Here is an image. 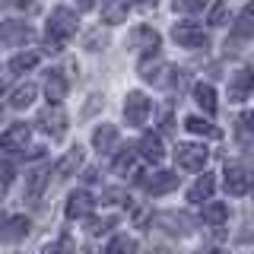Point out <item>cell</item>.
I'll list each match as a JSON object with an SVG mask.
<instances>
[{
    "label": "cell",
    "mask_w": 254,
    "mask_h": 254,
    "mask_svg": "<svg viewBox=\"0 0 254 254\" xmlns=\"http://www.w3.org/2000/svg\"><path fill=\"white\" fill-rule=\"evenodd\" d=\"M76 13L70 6H54L51 16H48V32H45V42L51 48V54L61 51V45L67 42L70 35H76Z\"/></svg>",
    "instance_id": "cell-1"
},
{
    "label": "cell",
    "mask_w": 254,
    "mask_h": 254,
    "mask_svg": "<svg viewBox=\"0 0 254 254\" xmlns=\"http://www.w3.org/2000/svg\"><path fill=\"white\" fill-rule=\"evenodd\" d=\"M206 159H210V149L203 143H178L175 146V162L185 172H200L206 165Z\"/></svg>",
    "instance_id": "cell-2"
},
{
    "label": "cell",
    "mask_w": 254,
    "mask_h": 254,
    "mask_svg": "<svg viewBox=\"0 0 254 254\" xmlns=\"http://www.w3.org/2000/svg\"><path fill=\"white\" fill-rule=\"evenodd\" d=\"M149 111H153V102H149L140 89L127 92V99H124V121H127V127H143L146 118H149Z\"/></svg>",
    "instance_id": "cell-3"
},
{
    "label": "cell",
    "mask_w": 254,
    "mask_h": 254,
    "mask_svg": "<svg viewBox=\"0 0 254 254\" xmlns=\"http://www.w3.org/2000/svg\"><path fill=\"white\" fill-rule=\"evenodd\" d=\"M35 124L42 127V133H45V137L61 140V137H64V130H67V115H64V108H61V105H48V108L38 111Z\"/></svg>",
    "instance_id": "cell-4"
},
{
    "label": "cell",
    "mask_w": 254,
    "mask_h": 254,
    "mask_svg": "<svg viewBox=\"0 0 254 254\" xmlns=\"http://www.w3.org/2000/svg\"><path fill=\"white\" fill-rule=\"evenodd\" d=\"M153 226L162 229V232H169V235H190L194 232V219H190L188 213H156Z\"/></svg>",
    "instance_id": "cell-5"
},
{
    "label": "cell",
    "mask_w": 254,
    "mask_h": 254,
    "mask_svg": "<svg viewBox=\"0 0 254 254\" xmlns=\"http://www.w3.org/2000/svg\"><path fill=\"white\" fill-rule=\"evenodd\" d=\"M172 38L185 48H206L210 45V35H206L203 26H197V22H178V26L172 29Z\"/></svg>",
    "instance_id": "cell-6"
},
{
    "label": "cell",
    "mask_w": 254,
    "mask_h": 254,
    "mask_svg": "<svg viewBox=\"0 0 254 254\" xmlns=\"http://www.w3.org/2000/svg\"><path fill=\"white\" fill-rule=\"evenodd\" d=\"M140 185L146 188V194H153V197L172 194V190L178 188V175H175V172H153V175H143Z\"/></svg>",
    "instance_id": "cell-7"
},
{
    "label": "cell",
    "mask_w": 254,
    "mask_h": 254,
    "mask_svg": "<svg viewBox=\"0 0 254 254\" xmlns=\"http://www.w3.org/2000/svg\"><path fill=\"white\" fill-rule=\"evenodd\" d=\"M29 229H32L29 216H6L3 222H0V242L16 245V242H22V238L29 235Z\"/></svg>",
    "instance_id": "cell-8"
},
{
    "label": "cell",
    "mask_w": 254,
    "mask_h": 254,
    "mask_svg": "<svg viewBox=\"0 0 254 254\" xmlns=\"http://www.w3.org/2000/svg\"><path fill=\"white\" fill-rule=\"evenodd\" d=\"M29 137H32L29 124H13L10 130H3V137H0V149H6V153H26Z\"/></svg>",
    "instance_id": "cell-9"
},
{
    "label": "cell",
    "mask_w": 254,
    "mask_h": 254,
    "mask_svg": "<svg viewBox=\"0 0 254 254\" xmlns=\"http://www.w3.org/2000/svg\"><path fill=\"white\" fill-rule=\"evenodd\" d=\"M251 89H254V70L242 67L229 76V102H245Z\"/></svg>",
    "instance_id": "cell-10"
},
{
    "label": "cell",
    "mask_w": 254,
    "mask_h": 254,
    "mask_svg": "<svg viewBox=\"0 0 254 254\" xmlns=\"http://www.w3.org/2000/svg\"><path fill=\"white\" fill-rule=\"evenodd\" d=\"M159 42H162V38H159V32H156L153 26H137V29L130 32V45L137 48L143 58L156 54V51H159Z\"/></svg>",
    "instance_id": "cell-11"
},
{
    "label": "cell",
    "mask_w": 254,
    "mask_h": 254,
    "mask_svg": "<svg viewBox=\"0 0 254 254\" xmlns=\"http://www.w3.org/2000/svg\"><path fill=\"white\" fill-rule=\"evenodd\" d=\"M83 159H86V149L83 146H70L67 153L61 156V162L54 165V175L64 181V178H73V175L83 169Z\"/></svg>",
    "instance_id": "cell-12"
},
{
    "label": "cell",
    "mask_w": 254,
    "mask_h": 254,
    "mask_svg": "<svg viewBox=\"0 0 254 254\" xmlns=\"http://www.w3.org/2000/svg\"><path fill=\"white\" fill-rule=\"evenodd\" d=\"M92 194L89 190H73V194L67 197V206H64V213H67V219H83V216H89L92 213Z\"/></svg>",
    "instance_id": "cell-13"
},
{
    "label": "cell",
    "mask_w": 254,
    "mask_h": 254,
    "mask_svg": "<svg viewBox=\"0 0 254 254\" xmlns=\"http://www.w3.org/2000/svg\"><path fill=\"white\" fill-rule=\"evenodd\" d=\"M226 190L232 197H242V194H248V188H251V175L242 169V165H226Z\"/></svg>",
    "instance_id": "cell-14"
},
{
    "label": "cell",
    "mask_w": 254,
    "mask_h": 254,
    "mask_svg": "<svg viewBox=\"0 0 254 254\" xmlns=\"http://www.w3.org/2000/svg\"><path fill=\"white\" fill-rule=\"evenodd\" d=\"M213 190H216V175L203 172L200 178H197L194 185H190L188 200H190V203H203V200H210V197H213Z\"/></svg>",
    "instance_id": "cell-15"
},
{
    "label": "cell",
    "mask_w": 254,
    "mask_h": 254,
    "mask_svg": "<svg viewBox=\"0 0 254 254\" xmlns=\"http://www.w3.org/2000/svg\"><path fill=\"white\" fill-rule=\"evenodd\" d=\"M67 89H70V83H67V76L64 73H48V79H45V95H48V102L51 105H61L64 99H67Z\"/></svg>",
    "instance_id": "cell-16"
},
{
    "label": "cell",
    "mask_w": 254,
    "mask_h": 254,
    "mask_svg": "<svg viewBox=\"0 0 254 254\" xmlns=\"http://www.w3.org/2000/svg\"><path fill=\"white\" fill-rule=\"evenodd\" d=\"M48 178H51V165H42V169L29 172V181H26V197L29 200H38V197H42Z\"/></svg>",
    "instance_id": "cell-17"
},
{
    "label": "cell",
    "mask_w": 254,
    "mask_h": 254,
    "mask_svg": "<svg viewBox=\"0 0 254 254\" xmlns=\"http://www.w3.org/2000/svg\"><path fill=\"white\" fill-rule=\"evenodd\" d=\"M92 146L99 149V153H111V149L118 146V127H111V124L95 127V133H92Z\"/></svg>",
    "instance_id": "cell-18"
},
{
    "label": "cell",
    "mask_w": 254,
    "mask_h": 254,
    "mask_svg": "<svg viewBox=\"0 0 254 254\" xmlns=\"http://www.w3.org/2000/svg\"><path fill=\"white\" fill-rule=\"evenodd\" d=\"M140 156L146 159V162H159V159L165 156L162 137H159V133H143V140H140Z\"/></svg>",
    "instance_id": "cell-19"
},
{
    "label": "cell",
    "mask_w": 254,
    "mask_h": 254,
    "mask_svg": "<svg viewBox=\"0 0 254 254\" xmlns=\"http://www.w3.org/2000/svg\"><path fill=\"white\" fill-rule=\"evenodd\" d=\"M38 61H42V54H38V51H19V54L10 61V73L22 76V73H29V70H35Z\"/></svg>",
    "instance_id": "cell-20"
},
{
    "label": "cell",
    "mask_w": 254,
    "mask_h": 254,
    "mask_svg": "<svg viewBox=\"0 0 254 254\" xmlns=\"http://www.w3.org/2000/svg\"><path fill=\"white\" fill-rule=\"evenodd\" d=\"M194 102L206 111V115H216V92H213L210 83H197L194 86Z\"/></svg>",
    "instance_id": "cell-21"
},
{
    "label": "cell",
    "mask_w": 254,
    "mask_h": 254,
    "mask_svg": "<svg viewBox=\"0 0 254 254\" xmlns=\"http://www.w3.org/2000/svg\"><path fill=\"white\" fill-rule=\"evenodd\" d=\"M185 127H188L190 133H197V137H206V140H219V137H222L219 127H213L210 121H203V118H194V115L185 118Z\"/></svg>",
    "instance_id": "cell-22"
},
{
    "label": "cell",
    "mask_w": 254,
    "mask_h": 254,
    "mask_svg": "<svg viewBox=\"0 0 254 254\" xmlns=\"http://www.w3.org/2000/svg\"><path fill=\"white\" fill-rule=\"evenodd\" d=\"M35 95H38V86L35 83H22V86H16V89H13L10 105L13 108H29L32 102H35Z\"/></svg>",
    "instance_id": "cell-23"
},
{
    "label": "cell",
    "mask_w": 254,
    "mask_h": 254,
    "mask_svg": "<svg viewBox=\"0 0 254 254\" xmlns=\"http://www.w3.org/2000/svg\"><path fill=\"white\" fill-rule=\"evenodd\" d=\"M200 219L206 222V226H222V222L229 219V206H226V203H210V200H206Z\"/></svg>",
    "instance_id": "cell-24"
},
{
    "label": "cell",
    "mask_w": 254,
    "mask_h": 254,
    "mask_svg": "<svg viewBox=\"0 0 254 254\" xmlns=\"http://www.w3.org/2000/svg\"><path fill=\"white\" fill-rule=\"evenodd\" d=\"M137 238L133 235H115L111 242L105 245V254H137Z\"/></svg>",
    "instance_id": "cell-25"
},
{
    "label": "cell",
    "mask_w": 254,
    "mask_h": 254,
    "mask_svg": "<svg viewBox=\"0 0 254 254\" xmlns=\"http://www.w3.org/2000/svg\"><path fill=\"white\" fill-rule=\"evenodd\" d=\"M232 32H235L238 38H248L251 32H254V3H248L242 13H238V19H235V29H232Z\"/></svg>",
    "instance_id": "cell-26"
},
{
    "label": "cell",
    "mask_w": 254,
    "mask_h": 254,
    "mask_svg": "<svg viewBox=\"0 0 254 254\" xmlns=\"http://www.w3.org/2000/svg\"><path fill=\"white\" fill-rule=\"evenodd\" d=\"M32 35L26 22H3L0 26V38H6V42H26V38Z\"/></svg>",
    "instance_id": "cell-27"
},
{
    "label": "cell",
    "mask_w": 254,
    "mask_h": 254,
    "mask_svg": "<svg viewBox=\"0 0 254 254\" xmlns=\"http://www.w3.org/2000/svg\"><path fill=\"white\" fill-rule=\"evenodd\" d=\"M42 254H76V245H73V238L70 235H61V238H54V242H48Z\"/></svg>",
    "instance_id": "cell-28"
},
{
    "label": "cell",
    "mask_w": 254,
    "mask_h": 254,
    "mask_svg": "<svg viewBox=\"0 0 254 254\" xmlns=\"http://www.w3.org/2000/svg\"><path fill=\"white\" fill-rule=\"evenodd\" d=\"M229 22V0H216V3L210 6V16H206V26H226Z\"/></svg>",
    "instance_id": "cell-29"
},
{
    "label": "cell",
    "mask_w": 254,
    "mask_h": 254,
    "mask_svg": "<svg viewBox=\"0 0 254 254\" xmlns=\"http://www.w3.org/2000/svg\"><path fill=\"white\" fill-rule=\"evenodd\" d=\"M133 169H137V153H133V149H124V153H118V159H115V172H118V175H130Z\"/></svg>",
    "instance_id": "cell-30"
},
{
    "label": "cell",
    "mask_w": 254,
    "mask_h": 254,
    "mask_svg": "<svg viewBox=\"0 0 254 254\" xmlns=\"http://www.w3.org/2000/svg\"><path fill=\"white\" fill-rule=\"evenodd\" d=\"M203 3L206 0H172L175 13H197V10H203Z\"/></svg>",
    "instance_id": "cell-31"
},
{
    "label": "cell",
    "mask_w": 254,
    "mask_h": 254,
    "mask_svg": "<svg viewBox=\"0 0 254 254\" xmlns=\"http://www.w3.org/2000/svg\"><path fill=\"white\" fill-rule=\"evenodd\" d=\"M108 226H115V216H102V219H89V235H102V232H108Z\"/></svg>",
    "instance_id": "cell-32"
},
{
    "label": "cell",
    "mask_w": 254,
    "mask_h": 254,
    "mask_svg": "<svg viewBox=\"0 0 254 254\" xmlns=\"http://www.w3.org/2000/svg\"><path fill=\"white\" fill-rule=\"evenodd\" d=\"M102 200H108V203H130V197H127V190H105V194H102Z\"/></svg>",
    "instance_id": "cell-33"
},
{
    "label": "cell",
    "mask_w": 254,
    "mask_h": 254,
    "mask_svg": "<svg viewBox=\"0 0 254 254\" xmlns=\"http://www.w3.org/2000/svg\"><path fill=\"white\" fill-rule=\"evenodd\" d=\"M10 185H13V169L10 165H0V194H3Z\"/></svg>",
    "instance_id": "cell-34"
},
{
    "label": "cell",
    "mask_w": 254,
    "mask_h": 254,
    "mask_svg": "<svg viewBox=\"0 0 254 254\" xmlns=\"http://www.w3.org/2000/svg\"><path fill=\"white\" fill-rule=\"evenodd\" d=\"M76 6H79V10H92V6H95V0H79Z\"/></svg>",
    "instance_id": "cell-35"
},
{
    "label": "cell",
    "mask_w": 254,
    "mask_h": 254,
    "mask_svg": "<svg viewBox=\"0 0 254 254\" xmlns=\"http://www.w3.org/2000/svg\"><path fill=\"white\" fill-rule=\"evenodd\" d=\"M6 92V83H3V79H0V95H3Z\"/></svg>",
    "instance_id": "cell-36"
},
{
    "label": "cell",
    "mask_w": 254,
    "mask_h": 254,
    "mask_svg": "<svg viewBox=\"0 0 254 254\" xmlns=\"http://www.w3.org/2000/svg\"><path fill=\"white\" fill-rule=\"evenodd\" d=\"M248 190H251V194H254V175H251V188H248Z\"/></svg>",
    "instance_id": "cell-37"
}]
</instances>
